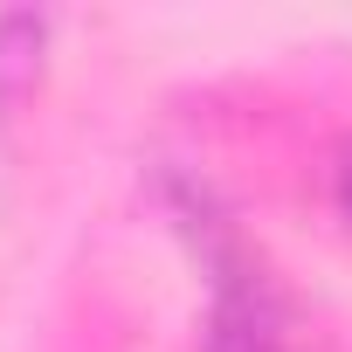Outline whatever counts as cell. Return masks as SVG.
Masks as SVG:
<instances>
[{"label": "cell", "mask_w": 352, "mask_h": 352, "mask_svg": "<svg viewBox=\"0 0 352 352\" xmlns=\"http://www.w3.org/2000/svg\"><path fill=\"white\" fill-rule=\"evenodd\" d=\"M201 352H290V345L270 324L263 290L249 276H214V318H208V345Z\"/></svg>", "instance_id": "1"}, {"label": "cell", "mask_w": 352, "mask_h": 352, "mask_svg": "<svg viewBox=\"0 0 352 352\" xmlns=\"http://www.w3.org/2000/svg\"><path fill=\"white\" fill-rule=\"evenodd\" d=\"M331 201H338V214L352 221V131H345L338 152H331Z\"/></svg>", "instance_id": "2"}]
</instances>
